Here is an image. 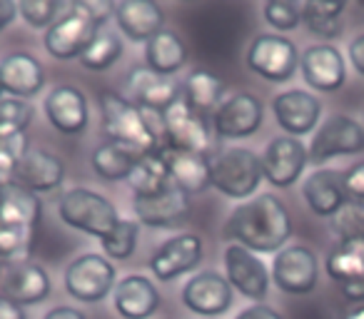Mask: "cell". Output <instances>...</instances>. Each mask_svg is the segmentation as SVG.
<instances>
[{"label": "cell", "instance_id": "cell-35", "mask_svg": "<svg viewBox=\"0 0 364 319\" xmlns=\"http://www.w3.org/2000/svg\"><path fill=\"white\" fill-rule=\"evenodd\" d=\"M120 55H122V43L117 38V33L110 31V28H102L95 40L90 43V48L80 55V65L87 67V70L100 72L115 65L120 60Z\"/></svg>", "mask_w": 364, "mask_h": 319}, {"label": "cell", "instance_id": "cell-9", "mask_svg": "<svg viewBox=\"0 0 364 319\" xmlns=\"http://www.w3.org/2000/svg\"><path fill=\"white\" fill-rule=\"evenodd\" d=\"M262 102L252 92H235L213 112V130L223 140H240L255 135L262 127Z\"/></svg>", "mask_w": 364, "mask_h": 319}, {"label": "cell", "instance_id": "cell-11", "mask_svg": "<svg viewBox=\"0 0 364 319\" xmlns=\"http://www.w3.org/2000/svg\"><path fill=\"white\" fill-rule=\"evenodd\" d=\"M317 254L304 244H292L277 252L272 262V279L277 289L287 294H309L317 287Z\"/></svg>", "mask_w": 364, "mask_h": 319}, {"label": "cell", "instance_id": "cell-48", "mask_svg": "<svg viewBox=\"0 0 364 319\" xmlns=\"http://www.w3.org/2000/svg\"><path fill=\"white\" fill-rule=\"evenodd\" d=\"M43 319H85V314L73 307H53Z\"/></svg>", "mask_w": 364, "mask_h": 319}, {"label": "cell", "instance_id": "cell-5", "mask_svg": "<svg viewBox=\"0 0 364 319\" xmlns=\"http://www.w3.org/2000/svg\"><path fill=\"white\" fill-rule=\"evenodd\" d=\"M262 180V157L250 147H228L213 155V188L225 198H250Z\"/></svg>", "mask_w": 364, "mask_h": 319}, {"label": "cell", "instance_id": "cell-39", "mask_svg": "<svg viewBox=\"0 0 364 319\" xmlns=\"http://www.w3.org/2000/svg\"><path fill=\"white\" fill-rule=\"evenodd\" d=\"M332 229L337 232L339 242L364 239V202L347 200V205L332 217Z\"/></svg>", "mask_w": 364, "mask_h": 319}, {"label": "cell", "instance_id": "cell-1", "mask_svg": "<svg viewBox=\"0 0 364 319\" xmlns=\"http://www.w3.org/2000/svg\"><path fill=\"white\" fill-rule=\"evenodd\" d=\"M223 234L250 252H279L292 234V220L274 195H259L230 212Z\"/></svg>", "mask_w": 364, "mask_h": 319}, {"label": "cell", "instance_id": "cell-8", "mask_svg": "<svg viewBox=\"0 0 364 319\" xmlns=\"http://www.w3.org/2000/svg\"><path fill=\"white\" fill-rule=\"evenodd\" d=\"M364 150V127L357 120L334 115L314 132L309 142V163L322 165L337 155H357Z\"/></svg>", "mask_w": 364, "mask_h": 319}, {"label": "cell", "instance_id": "cell-23", "mask_svg": "<svg viewBox=\"0 0 364 319\" xmlns=\"http://www.w3.org/2000/svg\"><path fill=\"white\" fill-rule=\"evenodd\" d=\"M46 117L58 132L63 135H80L90 120V107L82 95V90L73 85H58L46 97Z\"/></svg>", "mask_w": 364, "mask_h": 319}, {"label": "cell", "instance_id": "cell-38", "mask_svg": "<svg viewBox=\"0 0 364 319\" xmlns=\"http://www.w3.org/2000/svg\"><path fill=\"white\" fill-rule=\"evenodd\" d=\"M137 237H140V227H137L135 220H120L117 227L112 229L107 237L100 239V244L107 257L120 262V259L132 257V252H135V247H137Z\"/></svg>", "mask_w": 364, "mask_h": 319}, {"label": "cell", "instance_id": "cell-20", "mask_svg": "<svg viewBox=\"0 0 364 319\" xmlns=\"http://www.w3.org/2000/svg\"><path fill=\"white\" fill-rule=\"evenodd\" d=\"M299 70L302 77L307 80L309 87L319 92H334L344 85L347 80V67H344V58L329 43L322 45H312L302 53L299 58Z\"/></svg>", "mask_w": 364, "mask_h": 319}, {"label": "cell", "instance_id": "cell-7", "mask_svg": "<svg viewBox=\"0 0 364 319\" xmlns=\"http://www.w3.org/2000/svg\"><path fill=\"white\" fill-rule=\"evenodd\" d=\"M299 53L289 38L257 36L247 50V67L267 82H287L299 67Z\"/></svg>", "mask_w": 364, "mask_h": 319}, {"label": "cell", "instance_id": "cell-45", "mask_svg": "<svg viewBox=\"0 0 364 319\" xmlns=\"http://www.w3.org/2000/svg\"><path fill=\"white\" fill-rule=\"evenodd\" d=\"M349 60H352L354 70H357L359 75H364V33L349 43Z\"/></svg>", "mask_w": 364, "mask_h": 319}, {"label": "cell", "instance_id": "cell-12", "mask_svg": "<svg viewBox=\"0 0 364 319\" xmlns=\"http://www.w3.org/2000/svg\"><path fill=\"white\" fill-rule=\"evenodd\" d=\"M165 132H167V147L198 152V155L205 157L215 155V137L208 127V120L195 115L185 105V100L175 102L165 112Z\"/></svg>", "mask_w": 364, "mask_h": 319}, {"label": "cell", "instance_id": "cell-27", "mask_svg": "<svg viewBox=\"0 0 364 319\" xmlns=\"http://www.w3.org/2000/svg\"><path fill=\"white\" fill-rule=\"evenodd\" d=\"M0 85L13 97H33L46 85V70L31 53H11L0 60Z\"/></svg>", "mask_w": 364, "mask_h": 319}, {"label": "cell", "instance_id": "cell-29", "mask_svg": "<svg viewBox=\"0 0 364 319\" xmlns=\"http://www.w3.org/2000/svg\"><path fill=\"white\" fill-rule=\"evenodd\" d=\"M41 198L16 180L0 183V222L33 229L41 220Z\"/></svg>", "mask_w": 364, "mask_h": 319}, {"label": "cell", "instance_id": "cell-37", "mask_svg": "<svg viewBox=\"0 0 364 319\" xmlns=\"http://www.w3.org/2000/svg\"><path fill=\"white\" fill-rule=\"evenodd\" d=\"M33 249V229L13 227V225L0 222V262L18 264L28 262Z\"/></svg>", "mask_w": 364, "mask_h": 319}, {"label": "cell", "instance_id": "cell-46", "mask_svg": "<svg viewBox=\"0 0 364 319\" xmlns=\"http://www.w3.org/2000/svg\"><path fill=\"white\" fill-rule=\"evenodd\" d=\"M18 16V3H11V0H0V33L6 31Z\"/></svg>", "mask_w": 364, "mask_h": 319}, {"label": "cell", "instance_id": "cell-41", "mask_svg": "<svg viewBox=\"0 0 364 319\" xmlns=\"http://www.w3.org/2000/svg\"><path fill=\"white\" fill-rule=\"evenodd\" d=\"M63 3L58 0H26V3H18V13L31 28H50L53 23L60 18Z\"/></svg>", "mask_w": 364, "mask_h": 319}, {"label": "cell", "instance_id": "cell-32", "mask_svg": "<svg viewBox=\"0 0 364 319\" xmlns=\"http://www.w3.org/2000/svg\"><path fill=\"white\" fill-rule=\"evenodd\" d=\"M145 60L147 70H152L155 75H175L188 63V48H185V43L175 33L162 31L160 36H155L145 45Z\"/></svg>", "mask_w": 364, "mask_h": 319}, {"label": "cell", "instance_id": "cell-44", "mask_svg": "<svg viewBox=\"0 0 364 319\" xmlns=\"http://www.w3.org/2000/svg\"><path fill=\"white\" fill-rule=\"evenodd\" d=\"M235 319H284V317L277 309L267 307V304H252V307H245Z\"/></svg>", "mask_w": 364, "mask_h": 319}, {"label": "cell", "instance_id": "cell-36", "mask_svg": "<svg viewBox=\"0 0 364 319\" xmlns=\"http://www.w3.org/2000/svg\"><path fill=\"white\" fill-rule=\"evenodd\" d=\"M36 107L21 97H3L0 100V137H18L26 135L31 127Z\"/></svg>", "mask_w": 364, "mask_h": 319}, {"label": "cell", "instance_id": "cell-13", "mask_svg": "<svg viewBox=\"0 0 364 319\" xmlns=\"http://www.w3.org/2000/svg\"><path fill=\"white\" fill-rule=\"evenodd\" d=\"M200 262H203V239L193 232H182L162 242L152 252L150 272L160 282H172L182 274L198 269Z\"/></svg>", "mask_w": 364, "mask_h": 319}, {"label": "cell", "instance_id": "cell-47", "mask_svg": "<svg viewBox=\"0 0 364 319\" xmlns=\"http://www.w3.org/2000/svg\"><path fill=\"white\" fill-rule=\"evenodd\" d=\"M0 319H26V312H23V307L0 297Z\"/></svg>", "mask_w": 364, "mask_h": 319}, {"label": "cell", "instance_id": "cell-4", "mask_svg": "<svg viewBox=\"0 0 364 319\" xmlns=\"http://www.w3.org/2000/svg\"><path fill=\"white\" fill-rule=\"evenodd\" d=\"M58 215H60V220L68 227L77 229V232L92 234L97 239L107 237L122 220L110 200L87 188L68 190L58 200Z\"/></svg>", "mask_w": 364, "mask_h": 319}, {"label": "cell", "instance_id": "cell-21", "mask_svg": "<svg viewBox=\"0 0 364 319\" xmlns=\"http://www.w3.org/2000/svg\"><path fill=\"white\" fill-rule=\"evenodd\" d=\"M272 112L277 125L289 137H299L314 130L319 115H322V102L307 90H284L274 95Z\"/></svg>", "mask_w": 364, "mask_h": 319}, {"label": "cell", "instance_id": "cell-31", "mask_svg": "<svg viewBox=\"0 0 364 319\" xmlns=\"http://www.w3.org/2000/svg\"><path fill=\"white\" fill-rule=\"evenodd\" d=\"M225 95V82L210 70H193L182 85V100L195 115L213 117Z\"/></svg>", "mask_w": 364, "mask_h": 319}, {"label": "cell", "instance_id": "cell-28", "mask_svg": "<svg viewBox=\"0 0 364 319\" xmlns=\"http://www.w3.org/2000/svg\"><path fill=\"white\" fill-rule=\"evenodd\" d=\"M18 185L28 188L31 193H50V190L60 188L65 180V165L60 157H55L48 150H31L23 157L21 168L16 173Z\"/></svg>", "mask_w": 364, "mask_h": 319}, {"label": "cell", "instance_id": "cell-10", "mask_svg": "<svg viewBox=\"0 0 364 319\" xmlns=\"http://www.w3.org/2000/svg\"><path fill=\"white\" fill-rule=\"evenodd\" d=\"M309 163L307 147L299 142V137H274L264 147L262 155V173L272 188H292L302 178L304 168Z\"/></svg>", "mask_w": 364, "mask_h": 319}, {"label": "cell", "instance_id": "cell-18", "mask_svg": "<svg viewBox=\"0 0 364 319\" xmlns=\"http://www.w3.org/2000/svg\"><path fill=\"white\" fill-rule=\"evenodd\" d=\"M327 274L349 302H364V239L339 242L327 257Z\"/></svg>", "mask_w": 364, "mask_h": 319}, {"label": "cell", "instance_id": "cell-15", "mask_svg": "<svg viewBox=\"0 0 364 319\" xmlns=\"http://www.w3.org/2000/svg\"><path fill=\"white\" fill-rule=\"evenodd\" d=\"M225 272L232 289H237L242 297L262 304V299L269 292V272L264 262L250 249L240 244H230L225 249Z\"/></svg>", "mask_w": 364, "mask_h": 319}, {"label": "cell", "instance_id": "cell-14", "mask_svg": "<svg viewBox=\"0 0 364 319\" xmlns=\"http://www.w3.org/2000/svg\"><path fill=\"white\" fill-rule=\"evenodd\" d=\"M132 210L137 215V222L157 229H175L190 220V195L177 190L175 185L165 188L162 193L150 195V198H135Z\"/></svg>", "mask_w": 364, "mask_h": 319}, {"label": "cell", "instance_id": "cell-25", "mask_svg": "<svg viewBox=\"0 0 364 319\" xmlns=\"http://www.w3.org/2000/svg\"><path fill=\"white\" fill-rule=\"evenodd\" d=\"M160 292L142 274H127L115 284L112 307L122 319H150L160 307Z\"/></svg>", "mask_w": 364, "mask_h": 319}, {"label": "cell", "instance_id": "cell-30", "mask_svg": "<svg viewBox=\"0 0 364 319\" xmlns=\"http://www.w3.org/2000/svg\"><path fill=\"white\" fill-rule=\"evenodd\" d=\"M142 157L145 155L137 152L135 147L107 140L92 150L90 165L97 178L107 180V183H120V180H130L132 170L137 168V163H140Z\"/></svg>", "mask_w": 364, "mask_h": 319}, {"label": "cell", "instance_id": "cell-16", "mask_svg": "<svg viewBox=\"0 0 364 319\" xmlns=\"http://www.w3.org/2000/svg\"><path fill=\"white\" fill-rule=\"evenodd\" d=\"M232 284L218 272H200L182 287V304L200 317H220L232 307Z\"/></svg>", "mask_w": 364, "mask_h": 319}, {"label": "cell", "instance_id": "cell-24", "mask_svg": "<svg viewBox=\"0 0 364 319\" xmlns=\"http://www.w3.org/2000/svg\"><path fill=\"white\" fill-rule=\"evenodd\" d=\"M110 8L120 33L130 38L132 43H145L147 45L152 38L162 33L165 13L152 0H122V3H115Z\"/></svg>", "mask_w": 364, "mask_h": 319}, {"label": "cell", "instance_id": "cell-40", "mask_svg": "<svg viewBox=\"0 0 364 319\" xmlns=\"http://www.w3.org/2000/svg\"><path fill=\"white\" fill-rule=\"evenodd\" d=\"M31 152V142L26 135L0 137V183H11L21 168L23 157Z\"/></svg>", "mask_w": 364, "mask_h": 319}, {"label": "cell", "instance_id": "cell-17", "mask_svg": "<svg viewBox=\"0 0 364 319\" xmlns=\"http://www.w3.org/2000/svg\"><path fill=\"white\" fill-rule=\"evenodd\" d=\"M160 157L167 165L170 185H175L185 195H200L213 188V157L177 147H162Z\"/></svg>", "mask_w": 364, "mask_h": 319}, {"label": "cell", "instance_id": "cell-42", "mask_svg": "<svg viewBox=\"0 0 364 319\" xmlns=\"http://www.w3.org/2000/svg\"><path fill=\"white\" fill-rule=\"evenodd\" d=\"M264 21L274 31H294L302 23V6L289 3V0H269V3H264Z\"/></svg>", "mask_w": 364, "mask_h": 319}, {"label": "cell", "instance_id": "cell-2", "mask_svg": "<svg viewBox=\"0 0 364 319\" xmlns=\"http://www.w3.org/2000/svg\"><path fill=\"white\" fill-rule=\"evenodd\" d=\"M102 130L110 142L135 147L142 155H152L167 147L165 115L137 107L127 97L105 90L100 95Z\"/></svg>", "mask_w": 364, "mask_h": 319}, {"label": "cell", "instance_id": "cell-22", "mask_svg": "<svg viewBox=\"0 0 364 319\" xmlns=\"http://www.w3.org/2000/svg\"><path fill=\"white\" fill-rule=\"evenodd\" d=\"M127 95H130L127 100L135 102L142 110L165 115L175 102L182 100V87L170 77L155 75L147 67H137L130 72V80H127Z\"/></svg>", "mask_w": 364, "mask_h": 319}, {"label": "cell", "instance_id": "cell-33", "mask_svg": "<svg viewBox=\"0 0 364 319\" xmlns=\"http://www.w3.org/2000/svg\"><path fill=\"white\" fill-rule=\"evenodd\" d=\"M127 183H130L135 198H150V195H157L165 188H170V175H167V165L160 157V152L142 157Z\"/></svg>", "mask_w": 364, "mask_h": 319}, {"label": "cell", "instance_id": "cell-34", "mask_svg": "<svg viewBox=\"0 0 364 319\" xmlns=\"http://www.w3.org/2000/svg\"><path fill=\"white\" fill-rule=\"evenodd\" d=\"M344 3H304L302 23L309 33L319 38H337L342 33Z\"/></svg>", "mask_w": 364, "mask_h": 319}, {"label": "cell", "instance_id": "cell-43", "mask_svg": "<svg viewBox=\"0 0 364 319\" xmlns=\"http://www.w3.org/2000/svg\"><path fill=\"white\" fill-rule=\"evenodd\" d=\"M344 190H347V200L364 202V163L352 165L344 173Z\"/></svg>", "mask_w": 364, "mask_h": 319}, {"label": "cell", "instance_id": "cell-51", "mask_svg": "<svg viewBox=\"0 0 364 319\" xmlns=\"http://www.w3.org/2000/svg\"><path fill=\"white\" fill-rule=\"evenodd\" d=\"M3 95H6V90H3V85H0V100H3Z\"/></svg>", "mask_w": 364, "mask_h": 319}, {"label": "cell", "instance_id": "cell-19", "mask_svg": "<svg viewBox=\"0 0 364 319\" xmlns=\"http://www.w3.org/2000/svg\"><path fill=\"white\" fill-rule=\"evenodd\" d=\"M3 299L18 304V307H31L41 304L50 294V277L36 262H18L6 264L3 269Z\"/></svg>", "mask_w": 364, "mask_h": 319}, {"label": "cell", "instance_id": "cell-26", "mask_svg": "<svg viewBox=\"0 0 364 319\" xmlns=\"http://www.w3.org/2000/svg\"><path fill=\"white\" fill-rule=\"evenodd\" d=\"M302 198L314 215H319V217H334L347 205L344 173H339V170H314L304 180Z\"/></svg>", "mask_w": 364, "mask_h": 319}, {"label": "cell", "instance_id": "cell-49", "mask_svg": "<svg viewBox=\"0 0 364 319\" xmlns=\"http://www.w3.org/2000/svg\"><path fill=\"white\" fill-rule=\"evenodd\" d=\"M342 319H364V302H357L342 314Z\"/></svg>", "mask_w": 364, "mask_h": 319}, {"label": "cell", "instance_id": "cell-6", "mask_svg": "<svg viewBox=\"0 0 364 319\" xmlns=\"http://www.w3.org/2000/svg\"><path fill=\"white\" fill-rule=\"evenodd\" d=\"M115 267L102 254L87 252L73 259L65 269V289L73 299L85 304L102 302L115 289Z\"/></svg>", "mask_w": 364, "mask_h": 319}, {"label": "cell", "instance_id": "cell-3", "mask_svg": "<svg viewBox=\"0 0 364 319\" xmlns=\"http://www.w3.org/2000/svg\"><path fill=\"white\" fill-rule=\"evenodd\" d=\"M102 28H105V16H100L90 3H70L65 13L48 28L43 43L55 60H73V58L80 60V55L90 48Z\"/></svg>", "mask_w": 364, "mask_h": 319}, {"label": "cell", "instance_id": "cell-50", "mask_svg": "<svg viewBox=\"0 0 364 319\" xmlns=\"http://www.w3.org/2000/svg\"><path fill=\"white\" fill-rule=\"evenodd\" d=\"M3 269L6 267H3V262H0V284H3Z\"/></svg>", "mask_w": 364, "mask_h": 319}]
</instances>
